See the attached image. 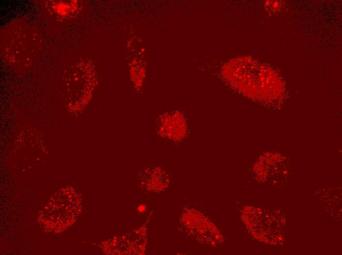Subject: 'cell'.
Masks as SVG:
<instances>
[{"label":"cell","mask_w":342,"mask_h":255,"mask_svg":"<svg viewBox=\"0 0 342 255\" xmlns=\"http://www.w3.org/2000/svg\"><path fill=\"white\" fill-rule=\"evenodd\" d=\"M79 205L78 195L73 189H60L52 196L41 211L39 223L47 231L61 232L74 221L78 213Z\"/></svg>","instance_id":"1"}]
</instances>
